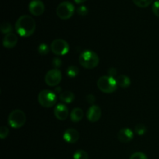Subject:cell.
Here are the masks:
<instances>
[{
  "mask_svg": "<svg viewBox=\"0 0 159 159\" xmlns=\"http://www.w3.org/2000/svg\"><path fill=\"white\" fill-rule=\"evenodd\" d=\"M15 29L20 37H29L35 31L36 22L30 16L23 15L16 22Z\"/></svg>",
  "mask_w": 159,
  "mask_h": 159,
  "instance_id": "cell-1",
  "label": "cell"
},
{
  "mask_svg": "<svg viewBox=\"0 0 159 159\" xmlns=\"http://www.w3.org/2000/svg\"><path fill=\"white\" fill-rule=\"evenodd\" d=\"M79 61L83 68L93 69L97 67L99 63V57L96 52L93 51H85L79 55Z\"/></svg>",
  "mask_w": 159,
  "mask_h": 159,
  "instance_id": "cell-2",
  "label": "cell"
},
{
  "mask_svg": "<svg viewBox=\"0 0 159 159\" xmlns=\"http://www.w3.org/2000/svg\"><path fill=\"white\" fill-rule=\"evenodd\" d=\"M97 86L101 92L104 93H113L117 89V82L113 77L104 75L97 81Z\"/></svg>",
  "mask_w": 159,
  "mask_h": 159,
  "instance_id": "cell-3",
  "label": "cell"
},
{
  "mask_svg": "<svg viewBox=\"0 0 159 159\" xmlns=\"http://www.w3.org/2000/svg\"><path fill=\"white\" fill-rule=\"evenodd\" d=\"M37 100L41 107L45 108H51L55 105L57 102V96L53 91L44 89L39 93Z\"/></svg>",
  "mask_w": 159,
  "mask_h": 159,
  "instance_id": "cell-4",
  "label": "cell"
},
{
  "mask_svg": "<svg viewBox=\"0 0 159 159\" xmlns=\"http://www.w3.org/2000/svg\"><path fill=\"white\" fill-rule=\"evenodd\" d=\"M26 120V114L21 110H15L11 112L8 117V124L15 129L20 128L25 124Z\"/></svg>",
  "mask_w": 159,
  "mask_h": 159,
  "instance_id": "cell-5",
  "label": "cell"
},
{
  "mask_svg": "<svg viewBox=\"0 0 159 159\" xmlns=\"http://www.w3.org/2000/svg\"><path fill=\"white\" fill-rule=\"evenodd\" d=\"M75 12V6L71 2L64 1L57 6L56 13L61 20H68L73 16Z\"/></svg>",
  "mask_w": 159,
  "mask_h": 159,
  "instance_id": "cell-6",
  "label": "cell"
},
{
  "mask_svg": "<svg viewBox=\"0 0 159 159\" xmlns=\"http://www.w3.org/2000/svg\"><path fill=\"white\" fill-rule=\"evenodd\" d=\"M70 47L67 41L62 39H56L53 40L51 44V50L54 54L59 56H63L68 54Z\"/></svg>",
  "mask_w": 159,
  "mask_h": 159,
  "instance_id": "cell-7",
  "label": "cell"
},
{
  "mask_svg": "<svg viewBox=\"0 0 159 159\" xmlns=\"http://www.w3.org/2000/svg\"><path fill=\"white\" fill-rule=\"evenodd\" d=\"M62 79V74L57 68H53L47 72L45 75L44 80L48 85L51 87L57 86Z\"/></svg>",
  "mask_w": 159,
  "mask_h": 159,
  "instance_id": "cell-8",
  "label": "cell"
},
{
  "mask_svg": "<svg viewBox=\"0 0 159 159\" xmlns=\"http://www.w3.org/2000/svg\"><path fill=\"white\" fill-rule=\"evenodd\" d=\"M45 6L41 0H32L29 3V11L32 15L39 16L44 12Z\"/></svg>",
  "mask_w": 159,
  "mask_h": 159,
  "instance_id": "cell-9",
  "label": "cell"
},
{
  "mask_svg": "<svg viewBox=\"0 0 159 159\" xmlns=\"http://www.w3.org/2000/svg\"><path fill=\"white\" fill-rule=\"evenodd\" d=\"M87 119L92 123H96L101 117V109L99 106L92 105L86 113Z\"/></svg>",
  "mask_w": 159,
  "mask_h": 159,
  "instance_id": "cell-10",
  "label": "cell"
},
{
  "mask_svg": "<svg viewBox=\"0 0 159 159\" xmlns=\"http://www.w3.org/2000/svg\"><path fill=\"white\" fill-rule=\"evenodd\" d=\"M63 139L69 144H75L79 139V133L74 128H68L64 132Z\"/></svg>",
  "mask_w": 159,
  "mask_h": 159,
  "instance_id": "cell-11",
  "label": "cell"
},
{
  "mask_svg": "<svg viewBox=\"0 0 159 159\" xmlns=\"http://www.w3.org/2000/svg\"><path fill=\"white\" fill-rule=\"evenodd\" d=\"M54 114L59 120H65L68 116V108L65 104H57L54 108Z\"/></svg>",
  "mask_w": 159,
  "mask_h": 159,
  "instance_id": "cell-12",
  "label": "cell"
},
{
  "mask_svg": "<svg viewBox=\"0 0 159 159\" xmlns=\"http://www.w3.org/2000/svg\"><path fill=\"white\" fill-rule=\"evenodd\" d=\"M134 138V133L130 128H122L117 134V138L120 142L128 143L132 141Z\"/></svg>",
  "mask_w": 159,
  "mask_h": 159,
  "instance_id": "cell-13",
  "label": "cell"
},
{
  "mask_svg": "<svg viewBox=\"0 0 159 159\" xmlns=\"http://www.w3.org/2000/svg\"><path fill=\"white\" fill-rule=\"evenodd\" d=\"M18 43V37L13 33L6 34L2 40L3 46L8 49L13 48Z\"/></svg>",
  "mask_w": 159,
  "mask_h": 159,
  "instance_id": "cell-14",
  "label": "cell"
},
{
  "mask_svg": "<svg viewBox=\"0 0 159 159\" xmlns=\"http://www.w3.org/2000/svg\"><path fill=\"white\" fill-rule=\"evenodd\" d=\"M84 113L82 109L80 108H75L73 109L72 111L71 112L70 114V118L71 120L74 123H78L81 121L83 118Z\"/></svg>",
  "mask_w": 159,
  "mask_h": 159,
  "instance_id": "cell-15",
  "label": "cell"
},
{
  "mask_svg": "<svg viewBox=\"0 0 159 159\" xmlns=\"http://www.w3.org/2000/svg\"><path fill=\"white\" fill-rule=\"evenodd\" d=\"M116 80V82H117V85L120 86L121 88H128L130 85V84H131L130 78L127 77V75H118Z\"/></svg>",
  "mask_w": 159,
  "mask_h": 159,
  "instance_id": "cell-16",
  "label": "cell"
},
{
  "mask_svg": "<svg viewBox=\"0 0 159 159\" xmlns=\"http://www.w3.org/2000/svg\"><path fill=\"white\" fill-rule=\"evenodd\" d=\"M75 97V96L74 93H71V91L63 92L59 96L61 101H62L65 103H71V102H72L74 101Z\"/></svg>",
  "mask_w": 159,
  "mask_h": 159,
  "instance_id": "cell-17",
  "label": "cell"
},
{
  "mask_svg": "<svg viewBox=\"0 0 159 159\" xmlns=\"http://www.w3.org/2000/svg\"><path fill=\"white\" fill-rule=\"evenodd\" d=\"M79 72V68L77 66H75V65H71V66L68 67L66 70L67 75L70 78H75L78 75Z\"/></svg>",
  "mask_w": 159,
  "mask_h": 159,
  "instance_id": "cell-18",
  "label": "cell"
},
{
  "mask_svg": "<svg viewBox=\"0 0 159 159\" xmlns=\"http://www.w3.org/2000/svg\"><path fill=\"white\" fill-rule=\"evenodd\" d=\"M0 30H1V32L4 34H8L12 33V26L8 22H3L2 23L0 26Z\"/></svg>",
  "mask_w": 159,
  "mask_h": 159,
  "instance_id": "cell-19",
  "label": "cell"
},
{
  "mask_svg": "<svg viewBox=\"0 0 159 159\" xmlns=\"http://www.w3.org/2000/svg\"><path fill=\"white\" fill-rule=\"evenodd\" d=\"M73 159H89V155L83 150H77L73 154Z\"/></svg>",
  "mask_w": 159,
  "mask_h": 159,
  "instance_id": "cell-20",
  "label": "cell"
},
{
  "mask_svg": "<svg viewBox=\"0 0 159 159\" xmlns=\"http://www.w3.org/2000/svg\"><path fill=\"white\" fill-rule=\"evenodd\" d=\"M133 2L138 7L145 8L152 4L153 0H133Z\"/></svg>",
  "mask_w": 159,
  "mask_h": 159,
  "instance_id": "cell-21",
  "label": "cell"
},
{
  "mask_svg": "<svg viewBox=\"0 0 159 159\" xmlns=\"http://www.w3.org/2000/svg\"><path fill=\"white\" fill-rule=\"evenodd\" d=\"M49 47H48V44L43 43L41 44H40L38 46V48H37V51H38V53L40 54V55H46V54H48L49 52Z\"/></svg>",
  "mask_w": 159,
  "mask_h": 159,
  "instance_id": "cell-22",
  "label": "cell"
},
{
  "mask_svg": "<svg viewBox=\"0 0 159 159\" xmlns=\"http://www.w3.org/2000/svg\"><path fill=\"white\" fill-rule=\"evenodd\" d=\"M134 130L135 133H136L137 134H138L139 136H141V135L144 134L146 133L147 128H146V127L143 124H138V125L135 127Z\"/></svg>",
  "mask_w": 159,
  "mask_h": 159,
  "instance_id": "cell-23",
  "label": "cell"
},
{
  "mask_svg": "<svg viewBox=\"0 0 159 159\" xmlns=\"http://www.w3.org/2000/svg\"><path fill=\"white\" fill-rule=\"evenodd\" d=\"M9 133V130L8 127H5V126L0 127V138L1 139H5V138H7Z\"/></svg>",
  "mask_w": 159,
  "mask_h": 159,
  "instance_id": "cell-24",
  "label": "cell"
},
{
  "mask_svg": "<svg viewBox=\"0 0 159 159\" xmlns=\"http://www.w3.org/2000/svg\"><path fill=\"white\" fill-rule=\"evenodd\" d=\"M130 159H148V157L142 152H135L130 155Z\"/></svg>",
  "mask_w": 159,
  "mask_h": 159,
  "instance_id": "cell-25",
  "label": "cell"
},
{
  "mask_svg": "<svg viewBox=\"0 0 159 159\" xmlns=\"http://www.w3.org/2000/svg\"><path fill=\"white\" fill-rule=\"evenodd\" d=\"M77 12L80 16H86L87 13H88V8H87L85 6H79V7L77 9Z\"/></svg>",
  "mask_w": 159,
  "mask_h": 159,
  "instance_id": "cell-26",
  "label": "cell"
},
{
  "mask_svg": "<svg viewBox=\"0 0 159 159\" xmlns=\"http://www.w3.org/2000/svg\"><path fill=\"white\" fill-rule=\"evenodd\" d=\"M152 11H153L154 14L159 18V0L155 1V2L153 3V6H152Z\"/></svg>",
  "mask_w": 159,
  "mask_h": 159,
  "instance_id": "cell-27",
  "label": "cell"
},
{
  "mask_svg": "<svg viewBox=\"0 0 159 159\" xmlns=\"http://www.w3.org/2000/svg\"><path fill=\"white\" fill-rule=\"evenodd\" d=\"M86 101L89 103L91 104V105H93L95 101H96V98H95V96H93V95H88V96H86Z\"/></svg>",
  "mask_w": 159,
  "mask_h": 159,
  "instance_id": "cell-28",
  "label": "cell"
},
{
  "mask_svg": "<svg viewBox=\"0 0 159 159\" xmlns=\"http://www.w3.org/2000/svg\"><path fill=\"white\" fill-rule=\"evenodd\" d=\"M52 64H53V65H54V68H57L62 65V62H61V61L59 58H54Z\"/></svg>",
  "mask_w": 159,
  "mask_h": 159,
  "instance_id": "cell-29",
  "label": "cell"
},
{
  "mask_svg": "<svg viewBox=\"0 0 159 159\" xmlns=\"http://www.w3.org/2000/svg\"><path fill=\"white\" fill-rule=\"evenodd\" d=\"M108 74L109 76H111V77L114 78V75L116 74V70L114 68H110L108 70Z\"/></svg>",
  "mask_w": 159,
  "mask_h": 159,
  "instance_id": "cell-30",
  "label": "cell"
},
{
  "mask_svg": "<svg viewBox=\"0 0 159 159\" xmlns=\"http://www.w3.org/2000/svg\"><path fill=\"white\" fill-rule=\"evenodd\" d=\"M74 1H75V2H76L77 4H81V3L85 2L86 0H74Z\"/></svg>",
  "mask_w": 159,
  "mask_h": 159,
  "instance_id": "cell-31",
  "label": "cell"
},
{
  "mask_svg": "<svg viewBox=\"0 0 159 159\" xmlns=\"http://www.w3.org/2000/svg\"><path fill=\"white\" fill-rule=\"evenodd\" d=\"M60 90H61V89L60 88H56V92H58V93H60Z\"/></svg>",
  "mask_w": 159,
  "mask_h": 159,
  "instance_id": "cell-32",
  "label": "cell"
}]
</instances>
